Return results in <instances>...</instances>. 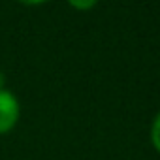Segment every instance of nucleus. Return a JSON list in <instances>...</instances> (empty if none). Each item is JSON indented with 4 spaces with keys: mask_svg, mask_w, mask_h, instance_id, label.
<instances>
[{
    "mask_svg": "<svg viewBox=\"0 0 160 160\" xmlns=\"http://www.w3.org/2000/svg\"><path fill=\"white\" fill-rule=\"evenodd\" d=\"M151 143L160 154V111L156 113V117L152 119V124H151Z\"/></svg>",
    "mask_w": 160,
    "mask_h": 160,
    "instance_id": "obj_2",
    "label": "nucleus"
},
{
    "mask_svg": "<svg viewBox=\"0 0 160 160\" xmlns=\"http://www.w3.org/2000/svg\"><path fill=\"white\" fill-rule=\"evenodd\" d=\"M6 89V75L4 72H0V91H4Z\"/></svg>",
    "mask_w": 160,
    "mask_h": 160,
    "instance_id": "obj_4",
    "label": "nucleus"
},
{
    "mask_svg": "<svg viewBox=\"0 0 160 160\" xmlns=\"http://www.w3.org/2000/svg\"><path fill=\"white\" fill-rule=\"evenodd\" d=\"M70 6L75 8V10H91V8L96 6V2L94 0H89V2H70Z\"/></svg>",
    "mask_w": 160,
    "mask_h": 160,
    "instance_id": "obj_3",
    "label": "nucleus"
},
{
    "mask_svg": "<svg viewBox=\"0 0 160 160\" xmlns=\"http://www.w3.org/2000/svg\"><path fill=\"white\" fill-rule=\"evenodd\" d=\"M21 115L19 100L8 89L0 91V134H8L15 128Z\"/></svg>",
    "mask_w": 160,
    "mask_h": 160,
    "instance_id": "obj_1",
    "label": "nucleus"
}]
</instances>
